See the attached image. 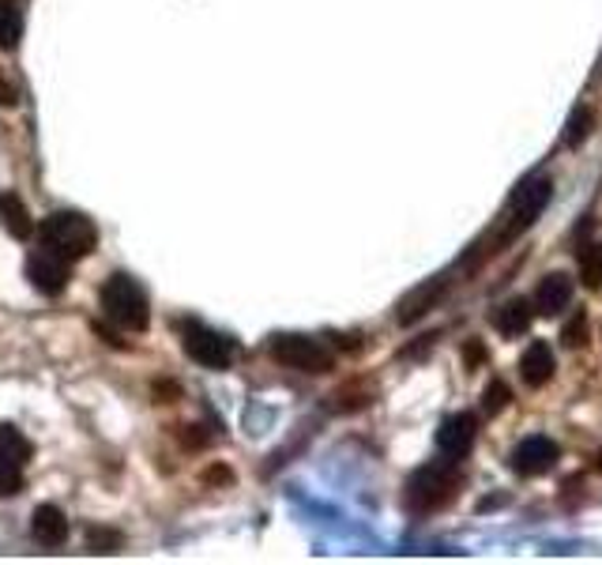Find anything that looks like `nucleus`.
<instances>
[{
  "label": "nucleus",
  "mask_w": 602,
  "mask_h": 565,
  "mask_svg": "<svg viewBox=\"0 0 602 565\" xmlns=\"http://www.w3.org/2000/svg\"><path fill=\"white\" fill-rule=\"evenodd\" d=\"M42 245L53 253H61L65 260H84L90 249L98 245V231L87 215L79 212H53L42 223Z\"/></svg>",
  "instance_id": "nucleus-2"
},
{
  "label": "nucleus",
  "mask_w": 602,
  "mask_h": 565,
  "mask_svg": "<svg viewBox=\"0 0 602 565\" xmlns=\"http://www.w3.org/2000/svg\"><path fill=\"white\" fill-rule=\"evenodd\" d=\"M185 354L193 362L207 370H226L234 362V343L226 340L223 332H215V328H204V324H189L185 328Z\"/></svg>",
  "instance_id": "nucleus-6"
},
{
  "label": "nucleus",
  "mask_w": 602,
  "mask_h": 565,
  "mask_svg": "<svg viewBox=\"0 0 602 565\" xmlns=\"http://www.w3.org/2000/svg\"><path fill=\"white\" fill-rule=\"evenodd\" d=\"M558 457L561 452H558V441H553V437H542V434L524 437V441L513 449V471L524 479H538L558 463Z\"/></svg>",
  "instance_id": "nucleus-9"
},
{
  "label": "nucleus",
  "mask_w": 602,
  "mask_h": 565,
  "mask_svg": "<svg viewBox=\"0 0 602 565\" xmlns=\"http://www.w3.org/2000/svg\"><path fill=\"white\" fill-rule=\"evenodd\" d=\"M31 441L15 426H0V494H20Z\"/></svg>",
  "instance_id": "nucleus-7"
},
{
  "label": "nucleus",
  "mask_w": 602,
  "mask_h": 565,
  "mask_svg": "<svg viewBox=\"0 0 602 565\" xmlns=\"http://www.w3.org/2000/svg\"><path fill=\"white\" fill-rule=\"evenodd\" d=\"M103 313L109 324H117L121 332H143L151 324V302L148 290L140 287L132 276H109L103 287Z\"/></svg>",
  "instance_id": "nucleus-1"
},
{
  "label": "nucleus",
  "mask_w": 602,
  "mask_h": 565,
  "mask_svg": "<svg viewBox=\"0 0 602 565\" xmlns=\"http://www.w3.org/2000/svg\"><path fill=\"white\" fill-rule=\"evenodd\" d=\"M580 279H583V287L602 290V242L588 245V249L580 253Z\"/></svg>",
  "instance_id": "nucleus-19"
},
{
  "label": "nucleus",
  "mask_w": 602,
  "mask_h": 565,
  "mask_svg": "<svg viewBox=\"0 0 602 565\" xmlns=\"http://www.w3.org/2000/svg\"><path fill=\"white\" fill-rule=\"evenodd\" d=\"M23 39V15L12 0H0V50H15Z\"/></svg>",
  "instance_id": "nucleus-17"
},
{
  "label": "nucleus",
  "mask_w": 602,
  "mask_h": 565,
  "mask_svg": "<svg viewBox=\"0 0 602 565\" xmlns=\"http://www.w3.org/2000/svg\"><path fill=\"white\" fill-rule=\"evenodd\" d=\"M474 434H479V423H474L471 412H455L437 426V449L444 452L449 460H460L471 452Z\"/></svg>",
  "instance_id": "nucleus-10"
},
{
  "label": "nucleus",
  "mask_w": 602,
  "mask_h": 565,
  "mask_svg": "<svg viewBox=\"0 0 602 565\" xmlns=\"http://www.w3.org/2000/svg\"><path fill=\"white\" fill-rule=\"evenodd\" d=\"M0 218H4L8 234H15V238H31V234H34V218H31L26 204L15 193L0 196Z\"/></svg>",
  "instance_id": "nucleus-16"
},
{
  "label": "nucleus",
  "mask_w": 602,
  "mask_h": 565,
  "mask_svg": "<svg viewBox=\"0 0 602 565\" xmlns=\"http://www.w3.org/2000/svg\"><path fill=\"white\" fill-rule=\"evenodd\" d=\"M463 359H467V370H474L482 359H486V351H482V343H471V348L463 351Z\"/></svg>",
  "instance_id": "nucleus-22"
},
{
  "label": "nucleus",
  "mask_w": 602,
  "mask_h": 565,
  "mask_svg": "<svg viewBox=\"0 0 602 565\" xmlns=\"http://www.w3.org/2000/svg\"><path fill=\"white\" fill-rule=\"evenodd\" d=\"M595 468H599V471H602V457H599V460H595Z\"/></svg>",
  "instance_id": "nucleus-24"
},
{
  "label": "nucleus",
  "mask_w": 602,
  "mask_h": 565,
  "mask_svg": "<svg viewBox=\"0 0 602 565\" xmlns=\"http://www.w3.org/2000/svg\"><path fill=\"white\" fill-rule=\"evenodd\" d=\"M572 302V279L565 271H550L535 290V309L542 317H558L561 309H569Z\"/></svg>",
  "instance_id": "nucleus-13"
},
{
  "label": "nucleus",
  "mask_w": 602,
  "mask_h": 565,
  "mask_svg": "<svg viewBox=\"0 0 602 565\" xmlns=\"http://www.w3.org/2000/svg\"><path fill=\"white\" fill-rule=\"evenodd\" d=\"M583 340H588V317L572 313V321L561 328V343L565 348H583Z\"/></svg>",
  "instance_id": "nucleus-21"
},
{
  "label": "nucleus",
  "mask_w": 602,
  "mask_h": 565,
  "mask_svg": "<svg viewBox=\"0 0 602 565\" xmlns=\"http://www.w3.org/2000/svg\"><path fill=\"white\" fill-rule=\"evenodd\" d=\"M553 370H558V362H553V348L546 340H531V348L519 354V377L531 388H542L553 377Z\"/></svg>",
  "instance_id": "nucleus-11"
},
{
  "label": "nucleus",
  "mask_w": 602,
  "mask_h": 565,
  "mask_svg": "<svg viewBox=\"0 0 602 565\" xmlns=\"http://www.w3.org/2000/svg\"><path fill=\"white\" fill-rule=\"evenodd\" d=\"M271 359L298 373H327L335 366L332 348H324L313 335H276L271 340Z\"/></svg>",
  "instance_id": "nucleus-4"
},
{
  "label": "nucleus",
  "mask_w": 602,
  "mask_h": 565,
  "mask_svg": "<svg viewBox=\"0 0 602 565\" xmlns=\"http://www.w3.org/2000/svg\"><path fill=\"white\" fill-rule=\"evenodd\" d=\"M513 404V392H508L505 381H490L486 385V396H482V407H486L490 415L501 412V407H508Z\"/></svg>",
  "instance_id": "nucleus-20"
},
{
  "label": "nucleus",
  "mask_w": 602,
  "mask_h": 565,
  "mask_svg": "<svg viewBox=\"0 0 602 565\" xmlns=\"http://www.w3.org/2000/svg\"><path fill=\"white\" fill-rule=\"evenodd\" d=\"M0 106H15V87L4 76H0Z\"/></svg>",
  "instance_id": "nucleus-23"
},
{
  "label": "nucleus",
  "mask_w": 602,
  "mask_h": 565,
  "mask_svg": "<svg viewBox=\"0 0 602 565\" xmlns=\"http://www.w3.org/2000/svg\"><path fill=\"white\" fill-rule=\"evenodd\" d=\"M444 290H449V276H433L430 282H422L415 295H407L404 302H399V324H415L418 317L430 313V309L444 298Z\"/></svg>",
  "instance_id": "nucleus-12"
},
{
  "label": "nucleus",
  "mask_w": 602,
  "mask_h": 565,
  "mask_svg": "<svg viewBox=\"0 0 602 565\" xmlns=\"http://www.w3.org/2000/svg\"><path fill=\"white\" fill-rule=\"evenodd\" d=\"M494 328L501 335H524L531 328V302L527 298H513L494 313Z\"/></svg>",
  "instance_id": "nucleus-15"
},
{
  "label": "nucleus",
  "mask_w": 602,
  "mask_h": 565,
  "mask_svg": "<svg viewBox=\"0 0 602 565\" xmlns=\"http://www.w3.org/2000/svg\"><path fill=\"white\" fill-rule=\"evenodd\" d=\"M550 196H553L550 181H527V185H519L516 196H513V204H508L505 226L497 231V245H508V242L516 238V234H524L527 226H531L535 218L546 212Z\"/></svg>",
  "instance_id": "nucleus-5"
},
{
  "label": "nucleus",
  "mask_w": 602,
  "mask_h": 565,
  "mask_svg": "<svg viewBox=\"0 0 602 565\" xmlns=\"http://www.w3.org/2000/svg\"><path fill=\"white\" fill-rule=\"evenodd\" d=\"M68 264L61 253H53V249H34L31 257H26V279L34 282V290H42V295H50V298H57L61 290L68 287V279H72V271H68Z\"/></svg>",
  "instance_id": "nucleus-8"
},
{
  "label": "nucleus",
  "mask_w": 602,
  "mask_h": 565,
  "mask_svg": "<svg viewBox=\"0 0 602 565\" xmlns=\"http://www.w3.org/2000/svg\"><path fill=\"white\" fill-rule=\"evenodd\" d=\"M31 532L42 546L57 551V546L68 540V521H65V513H61L57 505H39V509H34V516H31Z\"/></svg>",
  "instance_id": "nucleus-14"
},
{
  "label": "nucleus",
  "mask_w": 602,
  "mask_h": 565,
  "mask_svg": "<svg viewBox=\"0 0 602 565\" xmlns=\"http://www.w3.org/2000/svg\"><path fill=\"white\" fill-rule=\"evenodd\" d=\"M591 125H595V114H591V106H577L569 114V121H565V143H569V148H580V143L591 136Z\"/></svg>",
  "instance_id": "nucleus-18"
},
{
  "label": "nucleus",
  "mask_w": 602,
  "mask_h": 565,
  "mask_svg": "<svg viewBox=\"0 0 602 565\" xmlns=\"http://www.w3.org/2000/svg\"><path fill=\"white\" fill-rule=\"evenodd\" d=\"M463 476L452 468V463H426V468H418L415 476L407 479V505L415 509V513H433V509L449 505L455 498V490H460Z\"/></svg>",
  "instance_id": "nucleus-3"
}]
</instances>
